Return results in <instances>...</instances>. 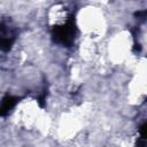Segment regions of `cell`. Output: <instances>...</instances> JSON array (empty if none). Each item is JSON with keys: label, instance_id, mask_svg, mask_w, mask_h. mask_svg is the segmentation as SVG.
Masks as SVG:
<instances>
[{"label": "cell", "instance_id": "6da1fadb", "mask_svg": "<svg viewBox=\"0 0 147 147\" xmlns=\"http://www.w3.org/2000/svg\"><path fill=\"white\" fill-rule=\"evenodd\" d=\"M77 36V28L75 17L71 16L67 21L65 24L55 25L52 29V38L56 44L63 45L65 47H70L75 42V38Z\"/></svg>", "mask_w": 147, "mask_h": 147}, {"label": "cell", "instance_id": "7a4b0ae2", "mask_svg": "<svg viewBox=\"0 0 147 147\" xmlns=\"http://www.w3.org/2000/svg\"><path fill=\"white\" fill-rule=\"evenodd\" d=\"M15 37L13 34H8L7 32V26L1 23L0 24V51L2 52H8L10 51L13 44H14Z\"/></svg>", "mask_w": 147, "mask_h": 147}, {"label": "cell", "instance_id": "3957f363", "mask_svg": "<svg viewBox=\"0 0 147 147\" xmlns=\"http://www.w3.org/2000/svg\"><path fill=\"white\" fill-rule=\"evenodd\" d=\"M18 99L16 96H11V95H6L1 103H0V116H6L17 103Z\"/></svg>", "mask_w": 147, "mask_h": 147}, {"label": "cell", "instance_id": "277c9868", "mask_svg": "<svg viewBox=\"0 0 147 147\" xmlns=\"http://www.w3.org/2000/svg\"><path fill=\"white\" fill-rule=\"evenodd\" d=\"M46 94H47V92L44 91V92L37 98V102H38V105H39L41 108L45 107V103H46Z\"/></svg>", "mask_w": 147, "mask_h": 147}, {"label": "cell", "instance_id": "5b68a950", "mask_svg": "<svg viewBox=\"0 0 147 147\" xmlns=\"http://www.w3.org/2000/svg\"><path fill=\"white\" fill-rule=\"evenodd\" d=\"M146 131H147V124H146V123H144V124L140 126V129H139V132H140V137H141V139H146Z\"/></svg>", "mask_w": 147, "mask_h": 147}, {"label": "cell", "instance_id": "8992f818", "mask_svg": "<svg viewBox=\"0 0 147 147\" xmlns=\"http://www.w3.org/2000/svg\"><path fill=\"white\" fill-rule=\"evenodd\" d=\"M137 17H141V18H145V15H146V11L145 10H142V11H137L136 14H134Z\"/></svg>", "mask_w": 147, "mask_h": 147}, {"label": "cell", "instance_id": "52a82bcc", "mask_svg": "<svg viewBox=\"0 0 147 147\" xmlns=\"http://www.w3.org/2000/svg\"><path fill=\"white\" fill-rule=\"evenodd\" d=\"M137 147H145V139H141V140L138 142Z\"/></svg>", "mask_w": 147, "mask_h": 147}]
</instances>
